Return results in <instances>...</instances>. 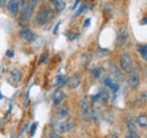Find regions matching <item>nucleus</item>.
Instances as JSON below:
<instances>
[{
    "mask_svg": "<svg viewBox=\"0 0 147 138\" xmlns=\"http://www.w3.org/2000/svg\"><path fill=\"white\" fill-rule=\"evenodd\" d=\"M65 97H66L65 92H62V91H60V89L55 91V94H53V104H55V105H59V104H61L62 100H63Z\"/></svg>",
    "mask_w": 147,
    "mask_h": 138,
    "instance_id": "nucleus-12",
    "label": "nucleus"
},
{
    "mask_svg": "<svg viewBox=\"0 0 147 138\" xmlns=\"http://www.w3.org/2000/svg\"><path fill=\"white\" fill-rule=\"evenodd\" d=\"M127 128H128V130H136V124L131 119L127 120Z\"/></svg>",
    "mask_w": 147,
    "mask_h": 138,
    "instance_id": "nucleus-22",
    "label": "nucleus"
},
{
    "mask_svg": "<svg viewBox=\"0 0 147 138\" xmlns=\"http://www.w3.org/2000/svg\"><path fill=\"white\" fill-rule=\"evenodd\" d=\"M27 128H28V123H25L24 127H23V129H22V133H25L27 130Z\"/></svg>",
    "mask_w": 147,
    "mask_h": 138,
    "instance_id": "nucleus-30",
    "label": "nucleus"
},
{
    "mask_svg": "<svg viewBox=\"0 0 147 138\" xmlns=\"http://www.w3.org/2000/svg\"><path fill=\"white\" fill-rule=\"evenodd\" d=\"M6 3H7V0H0V8L3 7Z\"/></svg>",
    "mask_w": 147,
    "mask_h": 138,
    "instance_id": "nucleus-33",
    "label": "nucleus"
},
{
    "mask_svg": "<svg viewBox=\"0 0 147 138\" xmlns=\"http://www.w3.org/2000/svg\"><path fill=\"white\" fill-rule=\"evenodd\" d=\"M59 26H60V22H59V23L55 25V30H53V33H55V34H57V33H58V28H59Z\"/></svg>",
    "mask_w": 147,
    "mask_h": 138,
    "instance_id": "nucleus-29",
    "label": "nucleus"
},
{
    "mask_svg": "<svg viewBox=\"0 0 147 138\" xmlns=\"http://www.w3.org/2000/svg\"><path fill=\"white\" fill-rule=\"evenodd\" d=\"M104 85L109 87L110 89H112L114 93H117L119 91V84L117 82H114L113 79H111V78H105L104 79Z\"/></svg>",
    "mask_w": 147,
    "mask_h": 138,
    "instance_id": "nucleus-13",
    "label": "nucleus"
},
{
    "mask_svg": "<svg viewBox=\"0 0 147 138\" xmlns=\"http://www.w3.org/2000/svg\"><path fill=\"white\" fill-rule=\"evenodd\" d=\"M137 123L142 127V128H147V114H140L137 117Z\"/></svg>",
    "mask_w": 147,
    "mask_h": 138,
    "instance_id": "nucleus-17",
    "label": "nucleus"
},
{
    "mask_svg": "<svg viewBox=\"0 0 147 138\" xmlns=\"http://www.w3.org/2000/svg\"><path fill=\"white\" fill-rule=\"evenodd\" d=\"M138 52H139L140 57H142L144 60L147 61V44H142V45H139V47H138Z\"/></svg>",
    "mask_w": 147,
    "mask_h": 138,
    "instance_id": "nucleus-18",
    "label": "nucleus"
},
{
    "mask_svg": "<svg viewBox=\"0 0 147 138\" xmlns=\"http://www.w3.org/2000/svg\"><path fill=\"white\" fill-rule=\"evenodd\" d=\"M79 2H80V0H76V2H75V5L73 6V10H75L76 8H77V6L79 5Z\"/></svg>",
    "mask_w": 147,
    "mask_h": 138,
    "instance_id": "nucleus-31",
    "label": "nucleus"
},
{
    "mask_svg": "<svg viewBox=\"0 0 147 138\" xmlns=\"http://www.w3.org/2000/svg\"><path fill=\"white\" fill-rule=\"evenodd\" d=\"M90 24H91V19H90V18H87V19L85 20V23H84V27H88V26H90Z\"/></svg>",
    "mask_w": 147,
    "mask_h": 138,
    "instance_id": "nucleus-28",
    "label": "nucleus"
},
{
    "mask_svg": "<svg viewBox=\"0 0 147 138\" xmlns=\"http://www.w3.org/2000/svg\"><path fill=\"white\" fill-rule=\"evenodd\" d=\"M6 55H7L8 58H13V57L15 55V52L13 51V50H7V52H6Z\"/></svg>",
    "mask_w": 147,
    "mask_h": 138,
    "instance_id": "nucleus-26",
    "label": "nucleus"
},
{
    "mask_svg": "<svg viewBox=\"0 0 147 138\" xmlns=\"http://www.w3.org/2000/svg\"><path fill=\"white\" fill-rule=\"evenodd\" d=\"M145 24H147V17L140 20V25H145Z\"/></svg>",
    "mask_w": 147,
    "mask_h": 138,
    "instance_id": "nucleus-35",
    "label": "nucleus"
},
{
    "mask_svg": "<svg viewBox=\"0 0 147 138\" xmlns=\"http://www.w3.org/2000/svg\"><path fill=\"white\" fill-rule=\"evenodd\" d=\"M47 59H48V54H47V53H43L42 57L40 58V62H45Z\"/></svg>",
    "mask_w": 147,
    "mask_h": 138,
    "instance_id": "nucleus-27",
    "label": "nucleus"
},
{
    "mask_svg": "<svg viewBox=\"0 0 147 138\" xmlns=\"http://www.w3.org/2000/svg\"><path fill=\"white\" fill-rule=\"evenodd\" d=\"M119 64H120L121 69L125 72H130L132 70V67H134V60H132V57L130 55V53H128V52L122 53L120 57Z\"/></svg>",
    "mask_w": 147,
    "mask_h": 138,
    "instance_id": "nucleus-3",
    "label": "nucleus"
},
{
    "mask_svg": "<svg viewBox=\"0 0 147 138\" xmlns=\"http://www.w3.org/2000/svg\"><path fill=\"white\" fill-rule=\"evenodd\" d=\"M18 35L22 40H24V41H26V42H33V41L36 39L35 33H34L32 30L27 28V27L20 28L18 32Z\"/></svg>",
    "mask_w": 147,
    "mask_h": 138,
    "instance_id": "nucleus-5",
    "label": "nucleus"
},
{
    "mask_svg": "<svg viewBox=\"0 0 147 138\" xmlns=\"http://www.w3.org/2000/svg\"><path fill=\"white\" fill-rule=\"evenodd\" d=\"M142 99H144L143 101H146L147 100V92H144V93L142 94Z\"/></svg>",
    "mask_w": 147,
    "mask_h": 138,
    "instance_id": "nucleus-32",
    "label": "nucleus"
},
{
    "mask_svg": "<svg viewBox=\"0 0 147 138\" xmlns=\"http://www.w3.org/2000/svg\"><path fill=\"white\" fill-rule=\"evenodd\" d=\"M50 138H60V136H59V135H57L55 133H52V134L50 135Z\"/></svg>",
    "mask_w": 147,
    "mask_h": 138,
    "instance_id": "nucleus-34",
    "label": "nucleus"
},
{
    "mask_svg": "<svg viewBox=\"0 0 147 138\" xmlns=\"http://www.w3.org/2000/svg\"><path fill=\"white\" fill-rule=\"evenodd\" d=\"M36 129H37V122H34V123L31 126V129H30V135H31V137H33V136L35 135Z\"/></svg>",
    "mask_w": 147,
    "mask_h": 138,
    "instance_id": "nucleus-23",
    "label": "nucleus"
},
{
    "mask_svg": "<svg viewBox=\"0 0 147 138\" xmlns=\"http://www.w3.org/2000/svg\"><path fill=\"white\" fill-rule=\"evenodd\" d=\"M65 83H66V78H65L63 76L59 75V76H57V77H55V86H58V85H63Z\"/></svg>",
    "mask_w": 147,
    "mask_h": 138,
    "instance_id": "nucleus-19",
    "label": "nucleus"
},
{
    "mask_svg": "<svg viewBox=\"0 0 147 138\" xmlns=\"http://www.w3.org/2000/svg\"><path fill=\"white\" fill-rule=\"evenodd\" d=\"M7 10L11 16H17L18 12L20 10L19 0H8L7 1Z\"/></svg>",
    "mask_w": 147,
    "mask_h": 138,
    "instance_id": "nucleus-6",
    "label": "nucleus"
},
{
    "mask_svg": "<svg viewBox=\"0 0 147 138\" xmlns=\"http://www.w3.org/2000/svg\"><path fill=\"white\" fill-rule=\"evenodd\" d=\"M52 2H53V6L57 9V12H59V13H61L66 8V2L63 0H53Z\"/></svg>",
    "mask_w": 147,
    "mask_h": 138,
    "instance_id": "nucleus-15",
    "label": "nucleus"
},
{
    "mask_svg": "<svg viewBox=\"0 0 147 138\" xmlns=\"http://www.w3.org/2000/svg\"><path fill=\"white\" fill-rule=\"evenodd\" d=\"M128 83L131 88H137L140 84V78H139V75H138V71L137 70H131L130 71V75H129L128 78Z\"/></svg>",
    "mask_w": 147,
    "mask_h": 138,
    "instance_id": "nucleus-7",
    "label": "nucleus"
},
{
    "mask_svg": "<svg viewBox=\"0 0 147 138\" xmlns=\"http://www.w3.org/2000/svg\"><path fill=\"white\" fill-rule=\"evenodd\" d=\"M109 138H119V137H118V135H115V134H113V135H111V136H110V137H109Z\"/></svg>",
    "mask_w": 147,
    "mask_h": 138,
    "instance_id": "nucleus-36",
    "label": "nucleus"
},
{
    "mask_svg": "<svg viewBox=\"0 0 147 138\" xmlns=\"http://www.w3.org/2000/svg\"><path fill=\"white\" fill-rule=\"evenodd\" d=\"M38 3V0H28L27 3H25L22 8V12H20V20L26 23L28 22L31 18H32V15H33V12L35 9V7Z\"/></svg>",
    "mask_w": 147,
    "mask_h": 138,
    "instance_id": "nucleus-1",
    "label": "nucleus"
},
{
    "mask_svg": "<svg viewBox=\"0 0 147 138\" xmlns=\"http://www.w3.org/2000/svg\"><path fill=\"white\" fill-rule=\"evenodd\" d=\"M20 80H22V72L19 70H16V69L15 70H11L10 74H9V76H8V82L10 84H14V83L18 84Z\"/></svg>",
    "mask_w": 147,
    "mask_h": 138,
    "instance_id": "nucleus-9",
    "label": "nucleus"
},
{
    "mask_svg": "<svg viewBox=\"0 0 147 138\" xmlns=\"http://www.w3.org/2000/svg\"><path fill=\"white\" fill-rule=\"evenodd\" d=\"M100 101H102L103 103H107L110 99V94H109V91L108 89H101L100 92Z\"/></svg>",
    "mask_w": 147,
    "mask_h": 138,
    "instance_id": "nucleus-16",
    "label": "nucleus"
},
{
    "mask_svg": "<svg viewBox=\"0 0 147 138\" xmlns=\"http://www.w3.org/2000/svg\"><path fill=\"white\" fill-rule=\"evenodd\" d=\"M80 109H82L83 119H84V120H90V119H91L92 110H91V105H90V100H88L87 97H84V99L82 100Z\"/></svg>",
    "mask_w": 147,
    "mask_h": 138,
    "instance_id": "nucleus-4",
    "label": "nucleus"
},
{
    "mask_svg": "<svg viewBox=\"0 0 147 138\" xmlns=\"http://www.w3.org/2000/svg\"><path fill=\"white\" fill-rule=\"evenodd\" d=\"M86 8H87V5H82V6H80V7L78 8V10L76 12V14H75V15H76V16H78V15H80L82 13H84V12L86 10Z\"/></svg>",
    "mask_w": 147,
    "mask_h": 138,
    "instance_id": "nucleus-24",
    "label": "nucleus"
},
{
    "mask_svg": "<svg viewBox=\"0 0 147 138\" xmlns=\"http://www.w3.org/2000/svg\"><path fill=\"white\" fill-rule=\"evenodd\" d=\"M73 128V121L71 120H62L58 123V130L60 133H66Z\"/></svg>",
    "mask_w": 147,
    "mask_h": 138,
    "instance_id": "nucleus-10",
    "label": "nucleus"
},
{
    "mask_svg": "<svg viewBox=\"0 0 147 138\" xmlns=\"http://www.w3.org/2000/svg\"><path fill=\"white\" fill-rule=\"evenodd\" d=\"M102 71H103V69L102 68H95L92 70V76L95 78V79H97V78H100L101 77V75H102Z\"/></svg>",
    "mask_w": 147,
    "mask_h": 138,
    "instance_id": "nucleus-20",
    "label": "nucleus"
},
{
    "mask_svg": "<svg viewBox=\"0 0 147 138\" xmlns=\"http://www.w3.org/2000/svg\"><path fill=\"white\" fill-rule=\"evenodd\" d=\"M52 16V10L50 7L48 6H43L41 7V9H38V12L35 15V23L37 25H45Z\"/></svg>",
    "mask_w": 147,
    "mask_h": 138,
    "instance_id": "nucleus-2",
    "label": "nucleus"
},
{
    "mask_svg": "<svg viewBox=\"0 0 147 138\" xmlns=\"http://www.w3.org/2000/svg\"><path fill=\"white\" fill-rule=\"evenodd\" d=\"M50 1H53V0H50Z\"/></svg>",
    "mask_w": 147,
    "mask_h": 138,
    "instance_id": "nucleus-38",
    "label": "nucleus"
},
{
    "mask_svg": "<svg viewBox=\"0 0 147 138\" xmlns=\"http://www.w3.org/2000/svg\"><path fill=\"white\" fill-rule=\"evenodd\" d=\"M68 113H69V109L67 105H62L61 108H59V111H58V118L60 120H63L65 118L68 117Z\"/></svg>",
    "mask_w": 147,
    "mask_h": 138,
    "instance_id": "nucleus-14",
    "label": "nucleus"
},
{
    "mask_svg": "<svg viewBox=\"0 0 147 138\" xmlns=\"http://www.w3.org/2000/svg\"><path fill=\"white\" fill-rule=\"evenodd\" d=\"M126 138H139V136L136 130H129L126 134Z\"/></svg>",
    "mask_w": 147,
    "mask_h": 138,
    "instance_id": "nucleus-21",
    "label": "nucleus"
},
{
    "mask_svg": "<svg viewBox=\"0 0 147 138\" xmlns=\"http://www.w3.org/2000/svg\"><path fill=\"white\" fill-rule=\"evenodd\" d=\"M129 37V33L126 28H122L119 31L118 33V36H117V44L119 47H123V44L126 43V41L128 40Z\"/></svg>",
    "mask_w": 147,
    "mask_h": 138,
    "instance_id": "nucleus-8",
    "label": "nucleus"
},
{
    "mask_svg": "<svg viewBox=\"0 0 147 138\" xmlns=\"http://www.w3.org/2000/svg\"><path fill=\"white\" fill-rule=\"evenodd\" d=\"M80 85V77L78 75H74L68 79V87L70 89H75Z\"/></svg>",
    "mask_w": 147,
    "mask_h": 138,
    "instance_id": "nucleus-11",
    "label": "nucleus"
},
{
    "mask_svg": "<svg viewBox=\"0 0 147 138\" xmlns=\"http://www.w3.org/2000/svg\"><path fill=\"white\" fill-rule=\"evenodd\" d=\"M1 99H2V95H1V93H0V100H1Z\"/></svg>",
    "mask_w": 147,
    "mask_h": 138,
    "instance_id": "nucleus-37",
    "label": "nucleus"
},
{
    "mask_svg": "<svg viewBox=\"0 0 147 138\" xmlns=\"http://www.w3.org/2000/svg\"><path fill=\"white\" fill-rule=\"evenodd\" d=\"M66 36H67V39H68L69 41H73V40H75V39L78 36V34L71 33V32H67V33H66Z\"/></svg>",
    "mask_w": 147,
    "mask_h": 138,
    "instance_id": "nucleus-25",
    "label": "nucleus"
}]
</instances>
